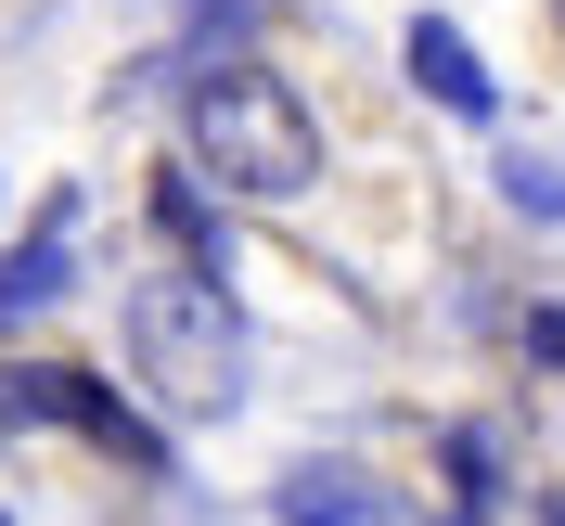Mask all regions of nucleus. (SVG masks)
I'll list each match as a JSON object with an SVG mask.
<instances>
[{
	"label": "nucleus",
	"instance_id": "obj_9",
	"mask_svg": "<svg viewBox=\"0 0 565 526\" xmlns=\"http://www.w3.org/2000/svg\"><path fill=\"white\" fill-rule=\"evenodd\" d=\"M437 462H450V501H462V514H489V501H501V437H489V423H450Z\"/></svg>",
	"mask_w": 565,
	"mask_h": 526
},
{
	"label": "nucleus",
	"instance_id": "obj_11",
	"mask_svg": "<svg viewBox=\"0 0 565 526\" xmlns=\"http://www.w3.org/2000/svg\"><path fill=\"white\" fill-rule=\"evenodd\" d=\"M180 13H193V39H218L232 13H257V0H180Z\"/></svg>",
	"mask_w": 565,
	"mask_h": 526
},
{
	"label": "nucleus",
	"instance_id": "obj_1",
	"mask_svg": "<svg viewBox=\"0 0 565 526\" xmlns=\"http://www.w3.org/2000/svg\"><path fill=\"white\" fill-rule=\"evenodd\" d=\"M129 373L154 386V411H168V423L245 411V321H232V282H218L206 257L129 282Z\"/></svg>",
	"mask_w": 565,
	"mask_h": 526
},
{
	"label": "nucleus",
	"instance_id": "obj_10",
	"mask_svg": "<svg viewBox=\"0 0 565 526\" xmlns=\"http://www.w3.org/2000/svg\"><path fill=\"white\" fill-rule=\"evenodd\" d=\"M527 359H540V373H565V309H527Z\"/></svg>",
	"mask_w": 565,
	"mask_h": 526
},
{
	"label": "nucleus",
	"instance_id": "obj_7",
	"mask_svg": "<svg viewBox=\"0 0 565 526\" xmlns=\"http://www.w3.org/2000/svg\"><path fill=\"white\" fill-rule=\"evenodd\" d=\"M501 206H514V218H540V232H565V154H553V141H501Z\"/></svg>",
	"mask_w": 565,
	"mask_h": 526
},
{
	"label": "nucleus",
	"instance_id": "obj_12",
	"mask_svg": "<svg viewBox=\"0 0 565 526\" xmlns=\"http://www.w3.org/2000/svg\"><path fill=\"white\" fill-rule=\"evenodd\" d=\"M540 526H565V489H540Z\"/></svg>",
	"mask_w": 565,
	"mask_h": 526
},
{
	"label": "nucleus",
	"instance_id": "obj_13",
	"mask_svg": "<svg viewBox=\"0 0 565 526\" xmlns=\"http://www.w3.org/2000/svg\"><path fill=\"white\" fill-rule=\"evenodd\" d=\"M450 526H489V514H462V501H450Z\"/></svg>",
	"mask_w": 565,
	"mask_h": 526
},
{
	"label": "nucleus",
	"instance_id": "obj_2",
	"mask_svg": "<svg viewBox=\"0 0 565 526\" xmlns=\"http://www.w3.org/2000/svg\"><path fill=\"white\" fill-rule=\"evenodd\" d=\"M180 141H193V168L232 180V193H309L321 180V129H309V104H296V77H270V65L180 77Z\"/></svg>",
	"mask_w": 565,
	"mask_h": 526
},
{
	"label": "nucleus",
	"instance_id": "obj_14",
	"mask_svg": "<svg viewBox=\"0 0 565 526\" xmlns=\"http://www.w3.org/2000/svg\"><path fill=\"white\" fill-rule=\"evenodd\" d=\"M553 13H565V0H553Z\"/></svg>",
	"mask_w": 565,
	"mask_h": 526
},
{
	"label": "nucleus",
	"instance_id": "obj_5",
	"mask_svg": "<svg viewBox=\"0 0 565 526\" xmlns=\"http://www.w3.org/2000/svg\"><path fill=\"white\" fill-rule=\"evenodd\" d=\"M398 65H412V90H424V104H450V116H489V104H501V77L476 65V39H462L450 13H412Z\"/></svg>",
	"mask_w": 565,
	"mask_h": 526
},
{
	"label": "nucleus",
	"instance_id": "obj_3",
	"mask_svg": "<svg viewBox=\"0 0 565 526\" xmlns=\"http://www.w3.org/2000/svg\"><path fill=\"white\" fill-rule=\"evenodd\" d=\"M0 423H13V437H26V423H65V437H90L104 462H129L141 489H180V450L116 386H90L77 359H0Z\"/></svg>",
	"mask_w": 565,
	"mask_h": 526
},
{
	"label": "nucleus",
	"instance_id": "obj_8",
	"mask_svg": "<svg viewBox=\"0 0 565 526\" xmlns=\"http://www.w3.org/2000/svg\"><path fill=\"white\" fill-rule=\"evenodd\" d=\"M193 180H206V168H154V232H168L180 257H206V270H218V206L193 193Z\"/></svg>",
	"mask_w": 565,
	"mask_h": 526
},
{
	"label": "nucleus",
	"instance_id": "obj_4",
	"mask_svg": "<svg viewBox=\"0 0 565 526\" xmlns=\"http://www.w3.org/2000/svg\"><path fill=\"white\" fill-rule=\"evenodd\" d=\"M77 282V193H39L26 245H0V334H26L39 309H65Z\"/></svg>",
	"mask_w": 565,
	"mask_h": 526
},
{
	"label": "nucleus",
	"instance_id": "obj_6",
	"mask_svg": "<svg viewBox=\"0 0 565 526\" xmlns=\"http://www.w3.org/2000/svg\"><path fill=\"white\" fill-rule=\"evenodd\" d=\"M270 501H282V526H373V489H360L348 462H296Z\"/></svg>",
	"mask_w": 565,
	"mask_h": 526
}]
</instances>
